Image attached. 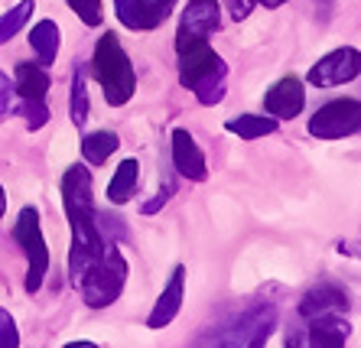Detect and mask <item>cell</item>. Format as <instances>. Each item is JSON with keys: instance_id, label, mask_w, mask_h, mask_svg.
Listing matches in <instances>:
<instances>
[{"instance_id": "obj_22", "label": "cell", "mask_w": 361, "mask_h": 348, "mask_svg": "<svg viewBox=\"0 0 361 348\" xmlns=\"http://www.w3.org/2000/svg\"><path fill=\"white\" fill-rule=\"evenodd\" d=\"M30 13H33V0H20L13 10H7V13L0 17V43H10V39L23 30Z\"/></svg>"}, {"instance_id": "obj_13", "label": "cell", "mask_w": 361, "mask_h": 348, "mask_svg": "<svg viewBox=\"0 0 361 348\" xmlns=\"http://www.w3.org/2000/svg\"><path fill=\"white\" fill-rule=\"evenodd\" d=\"M319 313H345L348 316V290L332 280L312 287L296 306V316H319Z\"/></svg>"}, {"instance_id": "obj_7", "label": "cell", "mask_w": 361, "mask_h": 348, "mask_svg": "<svg viewBox=\"0 0 361 348\" xmlns=\"http://www.w3.org/2000/svg\"><path fill=\"white\" fill-rule=\"evenodd\" d=\"M361 130V101L355 98H336L322 104L310 118V134L316 140H342Z\"/></svg>"}, {"instance_id": "obj_12", "label": "cell", "mask_w": 361, "mask_h": 348, "mask_svg": "<svg viewBox=\"0 0 361 348\" xmlns=\"http://www.w3.org/2000/svg\"><path fill=\"white\" fill-rule=\"evenodd\" d=\"M173 166L183 179L189 182H205L209 179V163H205V153L195 144V137L189 130H173Z\"/></svg>"}, {"instance_id": "obj_25", "label": "cell", "mask_w": 361, "mask_h": 348, "mask_svg": "<svg viewBox=\"0 0 361 348\" xmlns=\"http://www.w3.org/2000/svg\"><path fill=\"white\" fill-rule=\"evenodd\" d=\"M179 0H143V13H147V30H157L166 23V17L176 10Z\"/></svg>"}, {"instance_id": "obj_26", "label": "cell", "mask_w": 361, "mask_h": 348, "mask_svg": "<svg viewBox=\"0 0 361 348\" xmlns=\"http://www.w3.org/2000/svg\"><path fill=\"white\" fill-rule=\"evenodd\" d=\"M68 7L75 10V17L85 26H101L104 20V10H101V0H68Z\"/></svg>"}, {"instance_id": "obj_2", "label": "cell", "mask_w": 361, "mask_h": 348, "mask_svg": "<svg viewBox=\"0 0 361 348\" xmlns=\"http://www.w3.org/2000/svg\"><path fill=\"white\" fill-rule=\"evenodd\" d=\"M274 329H277V306L254 303L235 319L209 325L192 348H264Z\"/></svg>"}, {"instance_id": "obj_17", "label": "cell", "mask_w": 361, "mask_h": 348, "mask_svg": "<svg viewBox=\"0 0 361 348\" xmlns=\"http://www.w3.org/2000/svg\"><path fill=\"white\" fill-rule=\"evenodd\" d=\"M30 46H33L39 66H52L56 52H59V26L52 20H39L33 26V33H30Z\"/></svg>"}, {"instance_id": "obj_19", "label": "cell", "mask_w": 361, "mask_h": 348, "mask_svg": "<svg viewBox=\"0 0 361 348\" xmlns=\"http://www.w3.org/2000/svg\"><path fill=\"white\" fill-rule=\"evenodd\" d=\"M118 147H121V140H118V134H111V130H94V134L82 137V156L88 166H101Z\"/></svg>"}, {"instance_id": "obj_6", "label": "cell", "mask_w": 361, "mask_h": 348, "mask_svg": "<svg viewBox=\"0 0 361 348\" xmlns=\"http://www.w3.org/2000/svg\"><path fill=\"white\" fill-rule=\"evenodd\" d=\"M13 238L17 244L23 247L26 254V263H30V271H26V293H36L46 280V271H49V247L42 241V228H39V212L26 205L23 212H20L17 225H13Z\"/></svg>"}, {"instance_id": "obj_9", "label": "cell", "mask_w": 361, "mask_h": 348, "mask_svg": "<svg viewBox=\"0 0 361 348\" xmlns=\"http://www.w3.org/2000/svg\"><path fill=\"white\" fill-rule=\"evenodd\" d=\"M221 26V7L215 0H189V7L183 10V23L176 33V52L185 49L189 43L209 39Z\"/></svg>"}, {"instance_id": "obj_11", "label": "cell", "mask_w": 361, "mask_h": 348, "mask_svg": "<svg viewBox=\"0 0 361 348\" xmlns=\"http://www.w3.org/2000/svg\"><path fill=\"white\" fill-rule=\"evenodd\" d=\"M302 104H306V88L296 75L280 78L274 88H267L264 94V108L274 120H293L296 114H302Z\"/></svg>"}, {"instance_id": "obj_28", "label": "cell", "mask_w": 361, "mask_h": 348, "mask_svg": "<svg viewBox=\"0 0 361 348\" xmlns=\"http://www.w3.org/2000/svg\"><path fill=\"white\" fill-rule=\"evenodd\" d=\"M0 348H20V332L17 323L7 309H0Z\"/></svg>"}, {"instance_id": "obj_15", "label": "cell", "mask_w": 361, "mask_h": 348, "mask_svg": "<svg viewBox=\"0 0 361 348\" xmlns=\"http://www.w3.org/2000/svg\"><path fill=\"white\" fill-rule=\"evenodd\" d=\"M137 182H140V163L137 160H124L114 170V176H111L108 182V202L111 205H124L134 199L137 192Z\"/></svg>"}, {"instance_id": "obj_3", "label": "cell", "mask_w": 361, "mask_h": 348, "mask_svg": "<svg viewBox=\"0 0 361 348\" xmlns=\"http://www.w3.org/2000/svg\"><path fill=\"white\" fill-rule=\"evenodd\" d=\"M94 78L101 82L104 88V101L111 108H121L134 98L137 92V72H134V62L127 59L124 46L114 33L101 36L98 46H94Z\"/></svg>"}, {"instance_id": "obj_8", "label": "cell", "mask_w": 361, "mask_h": 348, "mask_svg": "<svg viewBox=\"0 0 361 348\" xmlns=\"http://www.w3.org/2000/svg\"><path fill=\"white\" fill-rule=\"evenodd\" d=\"M358 75H361V52L352 49V46H342V49L322 56V59L306 72V82L316 88H336Z\"/></svg>"}, {"instance_id": "obj_27", "label": "cell", "mask_w": 361, "mask_h": 348, "mask_svg": "<svg viewBox=\"0 0 361 348\" xmlns=\"http://www.w3.org/2000/svg\"><path fill=\"white\" fill-rule=\"evenodd\" d=\"M13 114H17V88H13V78L0 72V124Z\"/></svg>"}, {"instance_id": "obj_29", "label": "cell", "mask_w": 361, "mask_h": 348, "mask_svg": "<svg viewBox=\"0 0 361 348\" xmlns=\"http://www.w3.org/2000/svg\"><path fill=\"white\" fill-rule=\"evenodd\" d=\"M173 192H176V186H173V182H166V189H163L160 196L153 199V202H147V205H143V212H147V215H153V212H157V209H160L163 202H169V196H173Z\"/></svg>"}, {"instance_id": "obj_31", "label": "cell", "mask_w": 361, "mask_h": 348, "mask_svg": "<svg viewBox=\"0 0 361 348\" xmlns=\"http://www.w3.org/2000/svg\"><path fill=\"white\" fill-rule=\"evenodd\" d=\"M254 0H231V13H235V20H244L247 13H251Z\"/></svg>"}, {"instance_id": "obj_20", "label": "cell", "mask_w": 361, "mask_h": 348, "mask_svg": "<svg viewBox=\"0 0 361 348\" xmlns=\"http://www.w3.org/2000/svg\"><path fill=\"white\" fill-rule=\"evenodd\" d=\"M225 82H228V66H219L212 75H205L199 85L192 88V94L199 98V104L212 108V104H219L225 98Z\"/></svg>"}, {"instance_id": "obj_21", "label": "cell", "mask_w": 361, "mask_h": 348, "mask_svg": "<svg viewBox=\"0 0 361 348\" xmlns=\"http://www.w3.org/2000/svg\"><path fill=\"white\" fill-rule=\"evenodd\" d=\"M88 108H92V101H88L85 72L82 68H75V75H72V104H68V111H72V124H75V128H85V120H88Z\"/></svg>"}, {"instance_id": "obj_24", "label": "cell", "mask_w": 361, "mask_h": 348, "mask_svg": "<svg viewBox=\"0 0 361 348\" xmlns=\"http://www.w3.org/2000/svg\"><path fill=\"white\" fill-rule=\"evenodd\" d=\"M20 114H23L26 128L30 130H39L49 124V108H46V101L42 98H23V108H20Z\"/></svg>"}, {"instance_id": "obj_33", "label": "cell", "mask_w": 361, "mask_h": 348, "mask_svg": "<svg viewBox=\"0 0 361 348\" xmlns=\"http://www.w3.org/2000/svg\"><path fill=\"white\" fill-rule=\"evenodd\" d=\"M261 4H264V7H270V10H274V7H283L286 0H261Z\"/></svg>"}, {"instance_id": "obj_23", "label": "cell", "mask_w": 361, "mask_h": 348, "mask_svg": "<svg viewBox=\"0 0 361 348\" xmlns=\"http://www.w3.org/2000/svg\"><path fill=\"white\" fill-rule=\"evenodd\" d=\"M114 13L127 30H147V13H143V0H114Z\"/></svg>"}, {"instance_id": "obj_1", "label": "cell", "mask_w": 361, "mask_h": 348, "mask_svg": "<svg viewBox=\"0 0 361 348\" xmlns=\"http://www.w3.org/2000/svg\"><path fill=\"white\" fill-rule=\"evenodd\" d=\"M62 205L72 228V251H68V271L72 283L78 287L82 273L101 257L108 241L98 235V212L92 202V176L85 166H68L62 176Z\"/></svg>"}, {"instance_id": "obj_32", "label": "cell", "mask_w": 361, "mask_h": 348, "mask_svg": "<svg viewBox=\"0 0 361 348\" xmlns=\"http://www.w3.org/2000/svg\"><path fill=\"white\" fill-rule=\"evenodd\" d=\"M66 348H98V345H94V342H68Z\"/></svg>"}, {"instance_id": "obj_4", "label": "cell", "mask_w": 361, "mask_h": 348, "mask_svg": "<svg viewBox=\"0 0 361 348\" xmlns=\"http://www.w3.org/2000/svg\"><path fill=\"white\" fill-rule=\"evenodd\" d=\"M124 283H127V261L124 254L118 251L114 241L104 244L101 257L82 273V280H78V293H82L85 306H92V309H104V306L118 303V297L124 293Z\"/></svg>"}, {"instance_id": "obj_34", "label": "cell", "mask_w": 361, "mask_h": 348, "mask_svg": "<svg viewBox=\"0 0 361 348\" xmlns=\"http://www.w3.org/2000/svg\"><path fill=\"white\" fill-rule=\"evenodd\" d=\"M4 209H7V192L0 189V215H4Z\"/></svg>"}, {"instance_id": "obj_30", "label": "cell", "mask_w": 361, "mask_h": 348, "mask_svg": "<svg viewBox=\"0 0 361 348\" xmlns=\"http://www.w3.org/2000/svg\"><path fill=\"white\" fill-rule=\"evenodd\" d=\"M338 254L361 261V241H342V244H338Z\"/></svg>"}, {"instance_id": "obj_10", "label": "cell", "mask_w": 361, "mask_h": 348, "mask_svg": "<svg viewBox=\"0 0 361 348\" xmlns=\"http://www.w3.org/2000/svg\"><path fill=\"white\" fill-rule=\"evenodd\" d=\"M221 62V56L209 46V39H199V43H189L185 49H179V85L192 92L205 75H212Z\"/></svg>"}, {"instance_id": "obj_14", "label": "cell", "mask_w": 361, "mask_h": 348, "mask_svg": "<svg viewBox=\"0 0 361 348\" xmlns=\"http://www.w3.org/2000/svg\"><path fill=\"white\" fill-rule=\"evenodd\" d=\"M183 297H185V267L179 263L176 271H173V277L166 280V287H163V293H160V299H157V306H153L147 325H150V329H166V325L179 316V309H183Z\"/></svg>"}, {"instance_id": "obj_18", "label": "cell", "mask_w": 361, "mask_h": 348, "mask_svg": "<svg viewBox=\"0 0 361 348\" xmlns=\"http://www.w3.org/2000/svg\"><path fill=\"white\" fill-rule=\"evenodd\" d=\"M228 134L241 137V140H261V137L274 134L277 130V120L264 118V114H241V118H231L225 124Z\"/></svg>"}, {"instance_id": "obj_5", "label": "cell", "mask_w": 361, "mask_h": 348, "mask_svg": "<svg viewBox=\"0 0 361 348\" xmlns=\"http://www.w3.org/2000/svg\"><path fill=\"white\" fill-rule=\"evenodd\" d=\"M348 335L352 323L345 313L296 316V323L286 325V348H345Z\"/></svg>"}, {"instance_id": "obj_16", "label": "cell", "mask_w": 361, "mask_h": 348, "mask_svg": "<svg viewBox=\"0 0 361 348\" xmlns=\"http://www.w3.org/2000/svg\"><path fill=\"white\" fill-rule=\"evenodd\" d=\"M13 88L23 98H46L49 92V75H46V66H33V62H20L17 75H13Z\"/></svg>"}]
</instances>
